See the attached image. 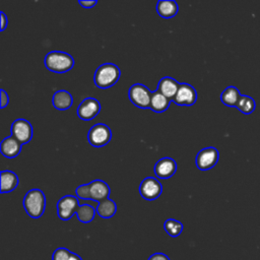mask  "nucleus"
Listing matches in <instances>:
<instances>
[{
    "label": "nucleus",
    "mask_w": 260,
    "mask_h": 260,
    "mask_svg": "<svg viewBox=\"0 0 260 260\" xmlns=\"http://www.w3.org/2000/svg\"><path fill=\"white\" fill-rule=\"evenodd\" d=\"M11 135L21 144L27 143L32 137V126L25 119H16L11 125Z\"/></svg>",
    "instance_id": "obj_8"
},
{
    "label": "nucleus",
    "mask_w": 260,
    "mask_h": 260,
    "mask_svg": "<svg viewBox=\"0 0 260 260\" xmlns=\"http://www.w3.org/2000/svg\"><path fill=\"white\" fill-rule=\"evenodd\" d=\"M171 100L166 98L159 90H155L151 93V101H150V107L153 112L156 113H162L165 112L170 105Z\"/></svg>",
    "instance_id": "obj_19"
},
{
    "label": "nucleus",
    "mask_w": 260,
    "mask_h": 260,
    "mask_svg": "<svg viewBox=\"0 0 260 260\" xmlns=\"http://www.w3.org/2000/svg\"><path fill=\"white\" fill-rule=\"evenodd\" d=\"M52 103L55 109L64 111V110H68L72 106L73 98L69 91L60 89L54 92Z\"/></svg>",
    "instance_id": "obj_16"
},
{
    "label": "nucleus",
    "mask_w": 260,
    "mask_h": 260,
    "mask_svg": "<svg viewBox=\"0 0 260 260\" xmlns=\"http://www.w3.org/2000/svg\"><path fill=\"white\" fill-rule=\"evenodd\" d=\"M69 260H82L81 259V257L80 256H78L77 254H75V253H71V255H70V258H69Z\"/></svg>",
    "instance_id": "obj_30"
},
{
    "label": "nucleus",
    "mask_w": 260,
    "mask_h": 260,
    "mask_svg": "<svg viewBox=\"0 0 260 260\" xmlns=\"http://www.w3.org/2000/svg\"><path fill=\"white\" fill-rule=\"evenodd\" d=\"M71 253L67 248H57L52 255V260H69Z\"/></svg>",
    "instance_id": "obj_25"
},
{
    "label": "nucleus",
    "mask_w": 260,
    "mask_h": 260,
    "mask_svg": "<svg viewBox=\"0 0 260 260\" xmlns=\"http://www.w3.org/2000/svg\"><path fill=\"white\" fill-rule=\"evenodd\" d=\"M154 174L157 178L169 179L177 171V164L175 159L171 157H162L154 165Z\"/></svg>",
    "instance_id": "obj_13"
},
{
    "label": "nucleus",
    "mask_w": 260,
    "mask_h": 260,
    "mask_svg": "<svg viewBox=\"0 0 260 260\" xmlns=\"http://www.w3.org/2000/svg\"><path fill=\"white\" fill-rule=\"evenodd\" d=\"M156 11L162 18H172L178 12V4L174 0H159L156 4Z\"/></svg>",
    "instance_id": "obj_17"
},
{
    "label": "nucleus",
    "mask_w": 260,
    "mask_h": 260,
    "mask_svg": "<svg viewBox=\"0 0 260 260\" xmlns=\"http://www.w3.org/2000/svg\"><path fill=\"white\" fill-rule=\"evenodd\" d=\"M196 100H197V92L195 88L188 83H180L177 94L173 101L179 106L190 107L193 104H195Z\"/></svg>",
    "instance_id": "obj_11"
},
{
    "label": "nucleus",
    "mask_w": 260,
    "mask_h": 260,
    "mask_svg": "<svg viewBox=\"0 0 260 260\" xmlns=\"http://www.w3.org/2000/svg\"><path fill=\"white\" fill-rule=\"evenodd\" d=\"M110 187L103 180H93L88 183V199L98 201L99 203L109 199Z\"/></svg>",
    "instance_id": "obj_12"
},
{
    "label": "nucleus",
    "mask_w": 260,
    "mask_h": 260,
    "mask_svg": "<svg viewBox=\"0 0 260 260\" xmlns=\"http://www.w3.org/2000/svg\"><path fill=\"white\" fill-rule=\"evenodd\" d=\"M78 3L83 6L84 8H91L92 6H94L98 2L96 1H92V0H89V1H78Z\"/></svg>",
    "instance_id": "obj_29"
},
{
    "label": "nucleus",
    "mask_w": 260,
    "mask_h": 260,
    "mask_svg": "<svg viewBox=\"0 0 260 260\" xmlns=\"http://www.w3.org/2000/svg\"><path fill=\"white\" fill-rule=\"evenodd\" d=\"M121 71L119 67L113 63H104L98 67L94 72L93 81L100 88H108L113 86L120 78Z\"/></svg>",
    "instance_id": "obj_1"
},
{
    "label": "nucleus",
    "mask_w": 260,
    "mask_h": 260,
    "mask_svg": "<svg viewBox=\"0 0 260 260\" xmlns=\"http://www.w3.org/2000/svg\"><path fill=\"white\" fill-rule=\"evenodd\" d=\"M180 83L173 77L165 76L158 81L157 90H159L166 98L173 101L177 94Z\"/></svg>",
    "instance_id": "obj_15"
},
{
    "label": "nucleus",
    "mask_w": 260,
    "mask_h": 260,
    "mask_svg": "<svg viewBox=\"0 0 260 260\" xmlns=\"http://www.w3.org/2000/svg\"><path fill=\"white\" fill-rule=\"evenodd\" d=\"M164 229L171 237H178L183 231V224L181 221L174 218H168L164 223Z\"/></svg>",
    "instance_id": "obj_23"
},
{
    "label": "nucleus",
    "mask_w": 260,
    "mask_h": 260,
    "mask_svg": "<svg viewBox=\"0 0 260 260\" xmlns=\"http://www.w3.org/2000/svg\"><path fill=\"white\" fill-rule=\"evenodd\" d=\"M45 66L52 72L65 73L74 66V59L68 53L52 51L45 57Z\"/></svg>",
    "instance_id": "obj_3"
},
{
    "label": "nucleus",
    "mask_w": 260,
    "mask_h": 260,
    "mask_svg": "<svg viewBox=\"0 0 260 260\" xmlns=\"http://www.w3.org/2000/svg\"><path fill=\"white\" fill-rule=\"evenodd\" d=\"M101 111V104L93 98L84 99L77 108V115L83 121L92 120Z\"/></svg>",
    "instance_id": "obj_9"
},
{
    "label": "nucleus",
    "mask_w": 260,
    "mask_h": 260,
    "mask_svg": "<svg viewBox=\"0 0 260 260\" xmlns=\"http://www.w3.org/2000/svg\"><path fill=\"white\" fill-rule=\"evenodd\" d=\"M78 199L73 195H65L57 203V213L60 219L69 220L79 207Z\"/></svg>",
    "instance_id": "obj_6"
},
{
    "label": "nucleus",
    "mask_w": 260,
    "mask_h": 260,
    "mask_svg": "<svg viewBox=\"0 0 260 260\" xmlns=\"http://www.w3.org/2000/svg\"><path fill=\"white\" fill-rule=\"evenodd\" d=\"M96 213L103 217V218H110L112 216H114V214L117 211V205L115 203V201L111 200V199H107L105 201H102L98 204L96 208Z\"/></svg>",
    "instance_id": "obj_21"
},
{
    "label": "nucleus",
    "mask_w": 260,
    "mask_h": 260,
    "mask_svg": "<svg viewBox=\"0 0 260 260\" xmlns=\"http://www.w3.org/2000/svg\"><path fill=\"white\" fill-rule=\"evenodd\" d=\"M218 156V150L215 147L202 148L196 155V167L201 171H207L216 165Z\"/></svg>",
    "instance_id": "obj_7"
},
{
    "label": "nucleus",
    "mask_w": 260,
    "mask_h": 260,
    "mask_svg": "<svg viewBox=\"0 0 260 260\" xmlns=\"http://www.w3.org/2000/svg\"><path fill=\"white\" fill-rule=\"evenodd\" d=\"M162 187L160 183L153 177H147L143 179L139 186V192L142 198L146 200H154L161 194Z\"/></svg>",
    "instance_id": "obj_10"
},
{
    "label": "nucleus",
    "mask_w": 260,
    "mask_h": 260,
    "mask_svg": "<svg viewBox=\"0 0 260 260\" xmlns=\"http://www.w3.org/2000/svg\"><path fill=\"white\" fill-rule=\"evenodd\" d=\"M112 138V132L109 126L103 123H98L93 125L88 133L87 140L94 147H103L110 142Z\"/></svg>",
    "instance_id": "obj_5"
},
{
    "label": "nucleus",
    "mask_w": 260,
    "mask_h": 260,
    "mask_svg": "<svg viewBox=\"0 0 260 260\" xmlns=\"http://www.w3.org/2000/svg\"><path fill=\"white\" fill-rule=\"evenodd\" d=\"M1 193L13 191L18 185V177L12 171H2L1 174Z\"/></svg>",
    "instance_id": "obj_18"
},
{
    "label": "nucleus",
    "mask_w": 260,
    "mask_h": 260,
    "mask_svg": "<svg viewBox=\"0 0 260 260\" xmlns=\"http://www.w3.org/2000/svg\"><path fill=\"white\" fill-rule=\"evenodd\" d=\"M151 91L147 86L141 83H135L130 86L128 90V98L130 102L137 108L146 109L150 107Z\"/></svg>",
    "instance_id": "obj_4"
},
{
    "label": "nucleus",
    "mask_w": 260,
    "mask_h": 260,
    "mask_svg": "<svg viewBox=\"0 0 260 260\" xmlns=\"http://www.w3.org/2000/svg\"><path fill=\"white\" fill-rule=\"evenodd\" d=\"M1 153L8 158L17 156L21 150V143L12 135L4 138L0 144Z\"/></svg>",
    "instance_id": "obj_14"
},
{
    "label": "nucleus",
    "mask_w": 260,
    "mask_h": 260,
    "mask_svg": "<svg viewBox=\"0 0 260 260\" xmlns=\"http://www.w3.org/2000/svg\"><path fill=\"white\" fill-rule=\"evenodd\" d=\"M243 114L249 115L255 109V101L248 95H241L237 106H236Z\"/></svg>",
    "instance_id": "obj_24"
},
{
    "label": "nucleus",
    "mask_w": 260,
    "mask_h": 260,
    "mask_svg": "<svg viewBox=\"0 0 260 260\" xmlns=\"http://www.w3.org/2000/svg\"><path fill=\"white\" fill-rule=\"evenodd\" d=\"M148 260H170V258L164 253H154L148 258Z\"/></svg>",
    "instance_id": "obj_27"
},
{
    "label": "nucleus",
    "mask_w": 260,
    "mask_h": 260,
    "mask_svg": "<svg viewBox=\"0 0 260 260\" xmlns=\"http://www.w3.org/2000/svg\"><path fill=\"white\" fill-rule=\"evenodd\" d=\"M96 210L88 204H82L78 207L77 211H76V215L79 221L83 222V223H88L90 221H92V219L94 218Z\"/></svg>",
    "instance_id": "obj_22"
},
{
    "label": "nucleus",
    "mask_w": 260,
    "mask_h": 260,
    "mask_svg": "<svg viewBox=\"0 0 260 260\" xmlns=\"http://www.w3.org/2000/svg\"><path fill=\"white\" fill-rule=\"evenodd\" d=\"M240 98L241 93L235 86H228L220 94V101L228 107H236Z\"/></svg>",
    "instance_id": "obj_20"
},
{
    "label": "nucleus",
    "mask_w": 260,
    "mask_h": 260,
    "mask_svg": "<svg viewBox=\"0 0 260 260\" xmlns=\"http://www.w3.org/2000/svg\"><path fill=\"white\" fill-rule=\"evenodd\" d=\"M0 18H1V25H0V30L3 31L5 29V27L7 26V18L6 15L3 11L0 12Z\"/></svg>",
    "instance_id": "obj_28"
},
{
    "label": "nucleus",
    "mask_w": 260,
    "mask_h": 260,
    "mask_svg": "<svg viewBox=\"0 0 260 260\" xmlns=\"http://www.w3.org/2000/svg\"><path fill=\"white\" fill-rule=\"evenodd\" d=\"M0 92H1V108L3 109V108H5L8 105L9 98H8L7 92L4 89H1Z\"/></svg>",
    "instance_id": "obj_26"
},
{
    "label": "nucleus",
    "mask_w": 260,
    "mask_h": 260,
    "mask_svg": "<svg viewBox=\"0 0 260 260\" xmlns=\"http://www.w3.org/2000/svg\"><path fill=\"white\" fill-rule=\"evenodd\" d=\"M23 207L26 213L32 218H39L44 214L46 207V197L42 190L31 189L27 191L23 198Z\"/></svg>",
    "instance_id": "obj_2"
}]
</instances>
